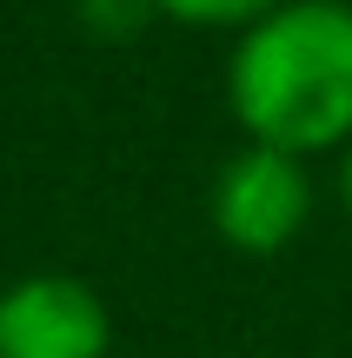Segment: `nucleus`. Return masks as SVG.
Listing matches in <instances>:
<instances>
[{
	"instance_id": "7ed1b4c3",
	"label": "nucleus",
	"mask_w": 352,
	"mask_h": 358,
	"mask_svg": "<svg viewBox=\"0 0 352 358\" xmlns=\"http://www.w3.org/2000/svg\"><path fill=\"white\" fill-rule=\"evenodd\" d=\"M113 312L73 272H27L0 292V358H106Z\"/></svg>"
},
{
	"instance_id": "f257e3e1",
	"label": "nucleus",
	"mask_w": 352,
	"mask_h": 358,
	"mask_svg": "<svg viewBox=\"0 0 352 358\" xmlns=\"http://www.w3.org/2000/svg\"><path fill=\"white\" fill-rule=\"evenodd\" d=\"M226 106L253 146L293 159L352 140V0H286L239 34Z\"/></svg>"
},
{
	"instance_id": "20e7f679",
	"label": "nucleus",
	"mask_w": 352,
	"mask_h": 358,
	"mask_svg": "<svg viewBox=\"0 0 352 358\" xmlns=\"http://www.w3.org/2000/svg\"><path fill=\"white\" fill-rule=\"evenodd\" d=\"M153 13H167V20L180 27H213V34H246L253 20H266L273 7H286V0H146Z\"/></svg>"
},
{
	"instance_id": "39448f33",
	"label": "nucleus",
	"mask_w": 352,
	"mask_h": 358,
	"mask_svg": "<svg viewBox=\"0 0 352 358\" xmlns=\"http://www.w3.org/2000/svg\"><path fill=\"white\" fill-rule=\"evenodd\" d=\"M339 199H346V213H352V140L339 146Z\"/></svg>"
},
{
	"instance_id": "f03ea898",
	"label": "nucleus",
	"mask_w": 352,
	"mask_h": 358,
	"mask_svg": "<svg viewBox=\"0 0 352 358\" xmlns=\"http://www.w3.org/2000/svg\"><path fill=\"white\" fill-rule=\"evenodd\" d=\"M206 219H213V232H220V245H233V252H246V259L286 252V245L306 232V219H313L306 159L246 140L233 159H220V173H213Z\"/></svg>"
}]
</instances>
